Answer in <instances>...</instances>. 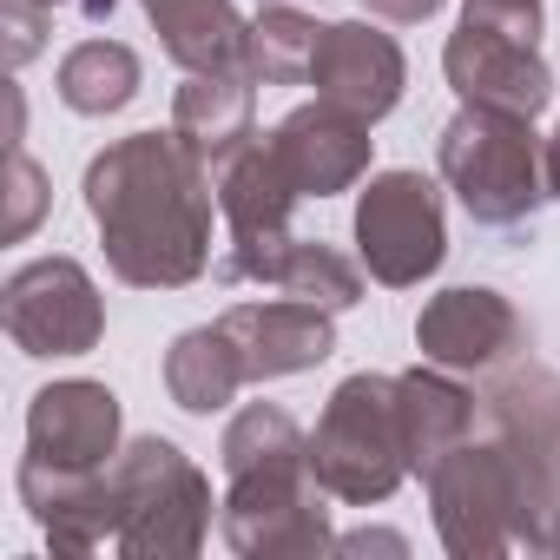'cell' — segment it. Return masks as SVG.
<instances>
[{"label":"cell","instance_id":"6da1fadb","mask_svg":"<svg viewBox=\"0 0 560 560\" xmlns=\"http://www.w3.org/2000/svg\"><path fill=\"white\" fill-rule=\"evenodd\" d=\"M211 172L178 132H132L86 165V211L106 264L132 291H185L211 264Z\"/></svg>","mask_w":560,"mask_h":560},{"label":"cell","instance_id":"7a4b0ae2","mask_svg":"<svg viewBox=\"0 0 560 560\" xmlns=\"http://www.w3.org/2000/svg\"><path fill=\"white\" fill-rule=\"evenodd\" d=\"M224 501L218 534L244 560H284V553H330V488L311 475V435L277 409L244 402L218 442Z\"/></svg>","mask_w":560,"mask_h":560},{"label":"cell","instance_id":"3957f363","mask_svg":"<svg viewBox=\"0 0 560 560\" xmlns=\"http://www.w3.org/2000/svg\"><path fill=\"white\" fill-rule=\"evenodd\" d=\"M435 534L455 560H488L514 547H547L560 508V462L514 448L508 435L462 442L429 468Z\"/></svg>","mask_w":560,"mask_h":560},{"label":"cell","instance_id":"277c9868","mask_svg":"<svg viewBox=\"0 0 560 560\" xmlns=\"http://www.w3.org/2000/svg\"><path fill=\"white\" fill-rule=\"evenodd\" d=\"M435 165H442V185L462 198V211L488 231H521V224H534L540 198H553L547 145H540L534 119H521V113L462 106L442 126Z\"/></svg>","mask_w":560,"mask_h":560},{"label":"cell","instance_id":"5b68a950","mask_svg":"<svg viewBox=\"0 0 560 560\" xmlns=\"http://www.w3.org/2000/svg\"><path fill=\"white\" fill-rule=\"evenodd\" d=\"M311 475L330 488V501L370 508L389 501L409 475V442H402V402L396 376H350L330 389L317 429H311Z\"/></svg>","mask_w":560,"mask_h":560},{"label":"cell","instance_id":"8992f818","mask_svg":"<svg viewBox=\"0 0 560 560\" xmlns=\"http://www.w3.org/2000/svg\"><path fill=\"white\" fill-rule=\"evenodd\" d=\"M442 73L462 106L540 119L553 100V73L540 60V0H468L442 47Z\"/></svg>","mask_w":560,"mask_h":560},{"label":"cell","instance_id":"52a82bcc","mask_svg":"<svg viewBox=\"0 0 560 560\" xmlns=\"http://www.w3.org/2000/svg\"><path fill=\"white\" fill-rule=\"evenodd\" d=\"M113 494H119V540L113 553L132 560H191L211 534V481L185 462L178 442L139 435L126 455H113Z\"/></svg>","mask_w":560,"mask_h":560},{"label":"cell","instance_id":"ba28073f","mask_svg":"<svg viewBox=\"0 0 560 560\" xmlns=\"http://www.w3.org/2000/svg\"><path fill=\"white\" fill-rule=\"evenodd\" d=\"M211 198L224 218V257L218 277L224 284H270L284 277V257L298 244L291 211H298V185L284 178V165L270 159V139H244L231 159L211 165Z\"/></svg>","mask_w":560,"mask_h":560},{"label":"cell","instance_id":"9c48e42d","mask_svg":"<svg viewBox=\"0 0 560 560\" xmlns=\"http://www.w3.org/2000/svg\"><path fill=\"white\" fill-rule=\"evenodd\" d=\"M357 257L376 284L409 291L442 270L448 257V224H442V191L422 172H376L357 198Z\"/></svg>","mask_w":560,"mask_h":560},{"label":"cell","instance_id":"30bf717a","mask_svg":"<svg viewBox=\"0 0 560 560\" xmlns=\"http://www.w3.org/2000/svg\"><path fill=\"white\" fill-rule=\"evenodd\" d=\"M0 324L21 357H86L106 337V304L73 257H34L0 291Z\"/></svg>","mask_w":560,"mask_h":560},{"label":"cell","instance_id":"8fae6325","mask_svg":"<svg viewBox=\"0 0 560 560\" xmlns=\"http://www.w3.org/2000/svg\"><path fill=\"white\" fill-rule=\"evenodd\" d=\"M416 350L422 363L435 370H455V376H481V370H501L527 350V324L521 311L488 291V284H455L442 298L422 304L416 317Z\"/></svg>","mask_w":560,"mask_h":560},{"label":"cell","instance_id":"7c38bea8","mask_svg":"<svg viewBox=\"0 0 560 560\" xmlns=\"http://www.w3.org/2000/svg\"><path fill=\"white\" fill-rule=\"evenodd\" d=\"M264 139H270V159L284 165V178H291L304 198H337V191L363 185L370 145H376V139H370V119H357V113H343V106H330V100L284 113Z\"/></svg>","mask_w":560,"mask_h":560},{"label":"cell","instance_id":"4fadbf2b","mask_svg":"<svg viewBox=\"0 0 560 560\" xmlns=\"http://www.w3.org/2000/svg\"><path fill=\"white\" fill-rule=\"evenodd\" d=\"M402 80H409V60H402V47H396L383 27H370V21H337V27H324L317 60H311L317 100H330V106H343V113H357V119L376 126V119L396 113Z\"/></svg>","mask_w":560,"mask_h":560},{"label":"cell","instance_id":"5bb4252c","mask_svg":"<svg viewBox=\"0 0 560 560\" xmlns=\"http://www.w3.org/2000/svg\"><path fill=\"white\" fill-rule=\"evenodd\" d=\"M14 481H21V508L47 527L60 553H100L119 540V494L106 468H54L27 455Z\"/></svg>","mask_w":560,"mask_h":560},{"label":"cell","instance_id":"9a60e30c","mask_svg":"<svg viewBox=\"0 0 560 560\" xmlns=\"http://www.w3.org/2000/svg\"><path fill=\"white\" fill-rule=\"evenodd\" d=\"M218 324H224V337L237 343V363H244V376H250V383L304 376V370H317V363L337 350L330 311H317V304H298V298L231 304Z\"/></svg>","mask_w":560,"mask_h":560},{"label":"cell","instance_id":"2e32d148","mask_svg":"<svg viewBox=\"0 0 560 560\" xmlns=\"http://www.w3.org/2000/svg\"><path fill=\"white\" fill-rule=\"evenodd\" d=\"M27 455L54 468H113L119 455V396L106 383L67 376L47 383L27 409Z\"/></svg>","mask_w":560,"mask_h":560},{"label":"cell","instance_id":"e0dca14e","mask_svg":"<svg viewBox=\"0 0 560 560\" xmlns=\"http://www.w3.org/2000/svg\"><path fill=\"white\" fill-rule=\"evenodd\" d=\"M139 8L185 73H244L250 21L231 0H139Z\"/></svg>","mask_w":560,"mask_h":560},{"label":"cell","instance_id":"ac0fdd59","mask_svg":"<svg viewBox=\"0 0 560 560\" xmlns=\"http://www.w3.org/2000/svg\"><path fill=\"white\" fill-rule=\"evenodd\" d=\"M396 402H402V442H409V468L429 475L448 448H462L475 435V396L455 383V370H402L396 376Z\"/></svg>","mask_w":560,"mask_h":560},{"label":"cell","instance_id":"d6986e66","mask_svg":"<svg viewBox=\"0 0 560 560\" xmlns=\"http://www.w3.org/2000/svg\"><path fill=\"white\" fill-rule=\"evenodd\" d=\"M172 132L211 172L244 139H257V126H250V80L244 73H191L178 86V100H172Z\"/></svg>","mask_w":560,"mask_h":560},{"label":"cell","instance_id":"ffe728a7","mask_svg":"<svg viewBox=\"0 0 560 560\" xmlns=\"http://www.w3.org/2000/svg\"><path fill=\"white\" fill-rule=\"evenodd\" d=\"M165 389L185 416H218L237 402V389H250L244 363H237V343L224 337V324H205V330H185L172 350H165Z\"/></svg>","mask_w":560,"mask_h":560},{"label":"cell","instance_id":"44dd1931","mask_svg":"<svg viewBox=\"0 0 560 560\" xmlns=\"http://www.w3.org/2000/svg\"><path fill=\"white\" fill-rule=\"evenodd\" d=\"M481 402H488L494 435H508V442L527 448V455L560 462V376H553V370L514 363V370H501V376L488 383Z\"/></svg>","mask_w":560,"mask_h":560},{"label":"cell","instance_id":"7402d4cb","mask_svg":"<svg viewBox=\"0 0 560 560\" xmlns=\"http://www.w3.org/2000/svg\"><path fill=\"white\" fill-rule=\"evenodd\" d=\"M317 40H324V21H311L304 8H291V0H264V14L250 21V40H244V80L250 86L311 80Z\"/></svg>","mask_w":560,"mask_h":560},{"label":"cell","instance_id":"603a6c76","mask_svg":"<svg viewBox=\"0 0 560 560\" xmlns=\"http://www.w3.org/2000/svg\"><path fill=\"white\" fill-rule=\"evenodd\" d=\"M60 100L86 119H106L139 100V54L126 40H80L60 60Z\"/></svg>","mask_w":560,"mask_h":560},{"label":"cell","instance_id":"cb8c5ba5","mask_svg":"<svg viewBox=\"0 0 560 560\" xmlns=\"http://www.w3.org/2000/svg\"><path fill=\"white\" fill-rule=\"evenodd\" d=\"M277 291L337 317V311L363 304V264H350V257H343L337 244H324V237H298L291 257H284V277H277Z\"/></svg>","mask_w":560,"mask_h":560},{"label":"cell","instance_id":"d4e9b609","mask_svg":"<svg viewBox=\"0 0 560 560\" xmlns=\"http://www.w3.org/2000/svg\"><path fill=\"white\" fill-rule=\"evenodd\" d=\"M40 211H47V178H40V165L27 159V145L8 139V218H0V237L21 244V237L40 224Z\"/></svg>","mask_w":560,"mask_h":560},{"label":"cell","instance_id":"484cf974","mask_svg":"<svg viewBox=\"0 0 560 560\" xmlns=\"http://www.w3.org/2000/svg\"><path fill=\"white\" fill-rule=\"evenodd\" d=\"M0 14H8V60L27 67V60L40 54V27H47L54 14H47V8H27V0H8Z\"/></svg>","mask_w":560,"mask_h":560},{"label":"cell","instance_id":"4316f807","mask_svg":"<svg viewBox=\"0 0 560 560\" xmlns=\"http://www.w3.org/2000/svg\"><path fill=\"white\" fill-rule=\"evenodd\" d=\"M370 14H383V21H396V27H416V21H429L442 0H363Z\"/></svg>","mask_w":560,"mask_h":560},{"label":"cell","instance_id":"83f0119b","mask_svg":"<svg viewBox=\"0 0 560 560\" xmlns=\"http://www.w3.org/2000/svg\"><path fill=\"white\" fill-rule=\"evenodd\" d=\"M27 8H47V14H60V8H73V14H86V21H106L119 0H27Z\"/></svg>","mask_w":560,"mask_h":560},{"label":"cell","instance_id":"f1b7e54d","mask_svg":"<svg viewBox=\"0 0 560 560\" xmlns=\"http://www.w3.org/2000/svg\"><path fill=\"white\" fill-rule=\"evenodd\" d=\"M547 185H553V198H560V126H553V139H547Z\"/></svg>","mask_w":560,"mask_h":560},{"label":"cell","instance_id":"f546056e","mask_svg":"<svg viewBox=\"0 0 560 560\" xmlns=\"http://www.w3.org/2000/svg\"><path fill=\"white\" fill-rule=\"evenodd\" d=\"M547 553H560V508H553V527H547Z\"/></svg>","mask_w":560,"mask_h":560}]
</instances>
